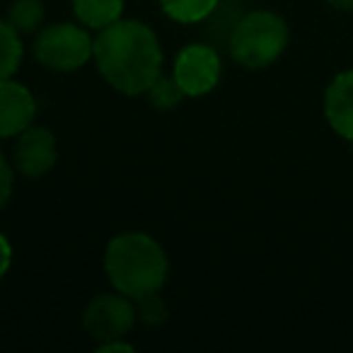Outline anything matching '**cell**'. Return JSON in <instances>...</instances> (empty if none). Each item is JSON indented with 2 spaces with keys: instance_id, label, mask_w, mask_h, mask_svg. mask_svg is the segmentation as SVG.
<instances>
[{
  "instance_id": "cell-2",
  "label": "cell",
  "mask_w": 353,
  "mask_h": 353,
  "mask_svg": "<svg viewBox=\"0 0 353 353\" xmlns=\"http://www.w3.org/2000/svg\"><path fill=\"white\" fill-rule=\"evenodd\" d=\"M104 271L114 290L141 300L160 293L170 274V261L155 237L145 232H121L107 245Z\"/></svg>"
},
{
  "instance_id": "cell-8",
  "label": "cell",
  "mask_w": 353,
  "mask_h": 353,
  "mask_svg": "<svg viewBox=\"0 0 353 353\" xmlns=\"http://www.w3.org/2000/svg\"><path fill=\"white\" fill-rule=\"evenodd\" d=\"M37 99L25 85L12 78L0 80V138L20 136L34 123Z\"/></svg>"
},
{
  "instance_id": "cell-3",
  "label": "cell",
  "mask_w": 353,
  "mask_h": 353,
  "mask_svg": "<svg viewBox=\"0 0 353 353\" xmlns=\"http://www.w3.org/2000/svg\"><path fill=\"white\" fill-rule=\"evenodd\" d=\"M288 46V25L271 10H252L230 30V56L242 68L259 70L281 59Z\"/></svg>"
},
{
  "instance_id": "cell-6",
  "label": "cell",
  "mask_w": 353,
  "mask_h": 353,
  "mask_svg": "<svg viewBox=\"0 0 353 353\" xmlns=\"http://www.w3.org/2000/svg\"><path fill=\"white\" fill-rule=\"evenodd\" d=\"M221 70V56L213 46L189 44L176 54L172 75L187 97H203L218 85Z\"/></svg>"
},
{
  "instance_id": "cell-5",
  "label": "cell",
  "mask_w": 353,
  "mask_h": 353,
  "mask_svg": "<svg viewBox=\"0 0 353 353\" xmlns=\"http://www.w3.org/2000/svg\"><path fill=\"white\" fill-rule=\"evenodd\" d=\"M136 300L117 293L97 295L83 312V327L94 341H114L123 339L136 327Z\"/></svg>"
},
{
  "instance_id": "cell-15",
  "label": "cell",
  "mask_w": 353,
  "mask_h": 353,
  "mask_svg": "<svg viewBox=\"0 0 353 353\" xmlns=\"http://www.w3.org/2000/svg\"><path fill=\"white\" fill-rule=\"evenodd\" d=\"M136 312L143 322L155 327V324H162L167 319V305H165V300L160 298V293H152V295H145V298L136 300Z\"/></svg>"
},
{
  "instance_id": "cell-19",
  "label": "cell",
  "mask_w": 353,
  "mask_h": 353,
  "mask_svg": "<svg viewBox=\"0 0 353 353\" xmlns=\"http://www.w3.org/2000/svg\"><path fill=\"white\" fill-rule=\"evenodd\" d=\"M329 6L336 8V10H343V12H353V0H327Z\"/></svg>"
},
{
  "instance_id": "cell-9",
  "label": "cell",
  "mask_w": 353,
  "mask_h": 353,
  "mask_svg": "<svg viewBox=\"0 0 353 353\" xmlns=\"http://www.w3.org/2000/svg\"><path fill=\"white\" fill-rule=\"evenodd\" d=\"M324 117L334 133L353 143V70H343L324 92Z\"/></svg>"
},
{
  "instance_id": "cell-1",
  "label": "cell",
  "mask_w": 353,
  "mask_h": 353,
  "mask_svg": "<svg viewBox=\"0 0 353 353\" xmlns=\"http://www.w3.org/2000/svg\"><path fill=\"white\" fill-rule=\"evenodd\" d=\"M94 63L102 78L121 94H145L162 73L157 34L138 20H117L99 30Z\"/></svg>"
},
{
  "instance_id": "cell-16",
  "label": "cell",
  "mask_w": 353,
  "mask_h": 353,
  "mask_svg": "<svg viewBox=\"0 0 353 353\" xmlns=\"http://www.w3.org/2000/svg\"><path fill=\"white\" fill-rule=\"evenodd\" d=\"M12 176H15V170H12V165L6 160V155L0 152V211L6 208L8 199H10V194H12Z\"/></svg>"
},
{
  "instance_id": "cell-11",
  "label": "cell",
  "mask_w": 353,
  "mask_h": 353,
  "mask_svg": "<svg viewBox=\"0 0 353 353\" xmlns=\"http://www.w3.org/2000/svg\"><path fill=\"white\" fill-rule=\"evenodd\" d=\"M221 0H160V8L170 20L179 25H196L216 12Z\"/></svg>"
},
{
  "instance_id": "cell-13",
  "label": "cell",
  "mask_w": 353,
  "mask_h": 353,
  "mask_svg": "<svg viewBox=\"0 0 353 353\" xmlns=\"http://www.w3.org/2000/svg\"><path fill=\"white\" fill-rule=\"evenodd\" d=\"M22 63L20 32L10 22H0V80H8L17 73Z\"/></svg>"
},
{
  "instance_id": "cell-10",
  "label": "cell",
  "mask_w": 353,
  "mask_h": 353,
  "mask_svg": "<svg viewBox=\"0 0 353 353\" xmlns=\"http://www.w3.org/2000/svg\"><path fill=\"white\" fill-rule=\"evenodd\" d=\"M75 17L90 30H104L121 20L123 0H73Z\"/></svg>"
},
{
  "instance_id": "cell-12",
  "label": "cell",
  "mask_w": 353,
  "mask_h": 353,
  "mask_svg": "<svg viewBox=\"0 0 353 353\" xmlns=\"http://www.w3.org/2000/svg\"><path fill=\"white\" fill-rule=\"evenodd\" d=\"M46 10L41 0H12L8 8V22L20 34H37L44 27Z\"/></svg>"
},
{
  "instance_id": "cell-18",
  "label": "cell",
  "mask_w": 353,
  "mask_h": 353,
  "mask_svg": "<svg viewBox=\"0 0 353 353\" xmlns=\"http://www.w3.org/2000/svg\"><path fill=\"white\" fill-rule=\"evenodd\" d=\"M97 351H99V353H133L136 348H133V343L121 341V339H114V341L99 343Z\"/></svg>"
},
{
  "instance_id": "cell-4",
  "label": "cell",
  "mask_w": 353,
  "mask_h": 353,
  "mask_svg": "<svg viewBox=\"0 0 353 353\" xmlns=\"http://www.w3.org/2000/svg\"><path fill=\"white\" fill-rule=\"evenodd\" d=\"M34 56L44 68L56 73H70L94 56V41L88 30L73 22L41 27L34 39Z\"/></svg>"
},
{
  "instance_id": "cell-14",
  "label": "cell",
  "mask_w": 353,
  "mask_h": 353,
  "mask_svg": "<svg viewBox=\"0 0 353 353\" xmlns=\"http://www.w3.org/2000/svg\"><path fill=\"white\" fill-rule=\"evenodd\" d=\"M148 99H150V104L155 109H162V112H167V109H174L179 107V102H182L187 94L182 92V88L176 85L174 75L172 78H167V75H157L155 83L148 88Z\"/></svg>"
},
{
  "instance_id": "cell-7",
  "label": "cell",
  "mask_w": 353,
  "mask_h": 353,
  "mask_svg": "<svg viewBox=\"0 0 353 353\" xmlns=\"http://www.w3.org/2000/svg\"><path fill=\"white\" fill-rule=\"evenodd\" d=\"M56 160H59V148H56V138L49 128L32 123L17 136L12 167L20 174L30 176V179H39L54 170Z\"/></svg>"
},
{
  "instance_id": "cell-17",
  "label": "cell",
  "mask_w": 353,
  "mask_h": 353,
  "mask_svg": "<svg viewBox=\"0 0 353 353\" xmlns=\"http://www.w3.org/2000/svg\"><path fill=\"white\" fill-rule=\"evenodd\" d=\"M10 264H12V247H10V242L6 240V235L0 232V279L8 274Z\"/></svg>"
}]
</instances>
